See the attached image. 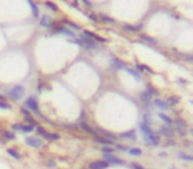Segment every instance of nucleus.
Returning a JSON list of instances; mask_svg holds the SVG:
<instances>
[{"mask_svg":"<svg viewBox=\"0 0 193 169\" xmlns=\"http://www.w3.org/2000/svg\"><path fill=\"white\" fill-rule=\"evenodd\" d=\"M126 70H127V73H130V74H131V75H134L135 78L137 79V81H139V79H140V74L137 73L136 70H134V69H130V67H126Z\"/></svg>","mask_w":193,"mask_h":169,"instance_id":"24","label":"nucleus"},{"mask_svg":"<svg viewBox=\"0 0 193 169\" xmlns=\"http://www.w3.org/2000/svg\"><path fill=\"white\" fill-rule=\"evenodd\" d=\"M79 126L82 127V129H83V131L90 132V133H95V132H94V129H91V127H90V126H87V124H86V123H83V121H82V123H79Z\"/></svg>","mask_w":193,"mask_h":169,"instance_id":"23","label":"nucleus"},{"mask_svg":"<svg viewBox=\"0 0 193 169\" xmlns=\"http://www.w3.org/2000/svg\"><path fill=\"white\" fill-rule=\"evenodd\" d=\"M28 4H29V7L32 8V15H33V17H38V16H40L38 5H37L34 1H28Z\"/></svg>","mask_w":193,"mask_h":169,"instance_id":"11","label":"nucleus"},{"mask_svg":"<svg viewBox=\"0 0 193 169\" xmlns=\"http://www.w3.org/2000/svg\"><path fill=\"white\" fill-rule=\"evenodd\" d=\"M139 128H140V131L144 133V136H150V135L152 133V129L150 128V126H148V124H145V123H143V121L139 124Z\"/></svg>","mask_w":193,"mask_h":169,"instance_id":"10","label":"nucleus"},{"mask_svg":"<svg viewBox=\"0 0 193 169\" xmlns=\"http://www.w3.org/2000/svg\"><path fill=\"white\" fill-rule=\"evenodd\" d=\"M147 91H148V92H150V94H151V95H152V94H155V95H157V94H159V92H157V91H156V90H155V89H153V87H152V86H148V89H147Z\"/></svg>","mask_w":193,"mask_h":169,"instance_id":"37","label":"nucleus"},{"mask_svg":"<svg viewBox=\"0 0 193 169\" xmlns=\"http://www.w3.org/2000/svg\"><path fill=\"white\" fill-rule=\"evenodd\" d=\"M25 107L26 110H31L36 114H40V108H38V102H37L36 97H28L25 100Z\"/></svg>","mask_w":193,"mask_h":169,"instance_id":"2","label":"nucleus"},{"mask_svg":"<svg viewBox=\"0 0 193 169\" xmlns=\"http://www.w3.org/2000/svg\"><path fill=\"white\" fill-rule=\"evenodd\" d=\"M65 25H69V26H71L73 29H77V31H81V28H79V25H77V24H74V23H71V21H69V20H63L62 21Z\"/></svg>","mask_w":193,"mask_h":169,"instance_id":"26","label":"nucleus"},{"mask_svg":"<svg viewBox=\"0 0 193 169\" xmlns=\"http://www.w3.org/2000/svg\"><path fill=\"white\" fill-rule=\"evenodd\" d=\"M100 18H102L103 21H106L107 24H115V20L111 17H108V16H105V15H100Z\"/></svg>","mask_w":193,"mask_h":169,"instance_id":"28","label":"nucleus"},{"mask_svg":"<svg viewBox=\"0 0 193 169\" xmlns=\"http://www.w3.org/2000/svg\"><path fill=\"white\" fill-rule=\"evenodd\" d=\"M45 5H46L49 9H52V11H57V9H58L57 5H56L54 3H52V1H46V3H45Z\"/></svg>","mask_w":193,"mask_h":169,"instance_id":"30","label":"nucleus"},{"mask_svg":"<svg viewBox=\"0 0 193 169\" xmlns=\"http://www.w3.org/2000/svg\"><path fill=\"white\" fill-rule=\"evenodd\" d=\"M105 160L107 164H116V165H123L124 164V161L122 158L116 157L114 155H105Z\"/></svg>","mask_w":193,"mask_h":169,"instance_id":"4","label":"nucleus"},{"mask_svg":"<svg viewBox=\"0 0 193 169\" xmlns=\"http://www.w3.org/2000/svg\"><path fill=\"white\" fill-rule=\"evenodd\" d=\"M122 137H124V139H128V140H135L136 139V133H135V131H127V132H123V133L120 135Z\"/></svg>","mask_w":193,"mask_h":169,"instance_id":"14","label":"nucleus"},{"mask_svg":"<svg viewBox=\"0 0 193 169\" xmlns=\"http://www.w3.org/2000/svg\"><path fill=\"white\" fill-rule=\"evenodd\" d=\"M1 135L4 136V139H7V140H15V133H12V132H9V131H3Z\"/></svg>","mask_w":193,"mask_h":169,"instance_id":"21","label":"nucleus"},{"mask_svg":"<svg viewBox=\"0 0 193 169\" xmlns=\"http://www.w3.org/2000/svg\"><path fill=\"white\" fill-rule=\"evenodd\" d=\"M136 69L140 71H148V73H152V70H151V67H148V66L143 65V63H136Z\"/></svg>","mask_w":193,"mask_h":169,"instance_id":"20","label":"nucleus"},{"mask_svg":"<svg viewBox=\"0 0 193 169\" xmlns=\"http://www.w3.org/2000/svg\"><path fill=\"white\" fill-rule=\"evenodd\" d=\"M143 40H147V41H150V42H152V44H156V41L153 38H151V37H147V36H140Z\"/></svg>","mask_w":193,"mask_h":169,"instance_id":"40","label":"nucleus"},{"mask_svg":"<svg viewBox=\"0 0 193 169\" xmlns=\"http://www.w3.org/2000/svg\"><path fill=\"white\" fill-rule=\"evenodd\" d=\"M40 25L44 26V28H49V26L53 25V18L50 17L49 15L41 16V18H40Z\"/></svg>","mask_w":193,"mask_h":169,"instance_id":"5","label":"nucleus"},{"mask_svg":"<svg viewBox=\"0 0 193 169\" xmlns=\"http://www.w3.org/2000/svg\"><path fill=\"white\" fill-rule=\"evenodd\" d=\"M25 120L28 121V123L31 124V126H33V124H34V120L32 119V116H31V115H29V116H25Z\"/></svg>","mask_w":193,"mask_h":169,"instance_id":"39","label":"nucleus"},{"mask_svg":"<svg viewBox=\"0 0 193 169\" xmlns=\"http://www.w3.org/2000/svg\"><path fill=\"white\" fill-rule=\"evenodd\" d=\"M132 168H134V169H144L142 165H139V164H136V163L132 164Z\"/></svg>","mask_w":193,"mask_h":169,"instance_id":"42","label":"nucleus"},{"mask_svg":"<svg viewBox=\"0 0 193 169\" xmlns=\"http://www.w3.org/2000/svg\"><path fill=\"white\" fill-rule=\"evenodd\" d=\"M160 132H161V133H164V135H171L173 131H172V129H169L168 127H161V128H160Z\"/></svg>","mask_w":193,"mask_h":169,"instance_id":"33","label":"nucleus"},{"mask_svg":"<svg viewBox=\"0 0 193 169\" xmlns=\"http://www.w3.org/2000/svg\"><path fill=\"white\" fill-rule=\"evenodd\" d=\"M147 137V140H148V143H151V144H153V145H156L159 143V139H157V136H155L153 133H151L150 136H145Z\"/></svg>","mask_w":193,"mask_h":169,"instance_id":"19","label":"nucleus"},{"mask_svg":"<svg viewBox=\"0 0 193 169\" xmlns=\"http://www.w3.org/2000/svg\"><path fill=\"white\" fill-rule=\"evenodd\" d=\"M179 157L182 158V160H187V161H193V156H189V155H187V153H184V152H180Z\"/></svg>","mask_w":193,"mask_h":169,"instance_id":"27","label":"nucleus"},{"mask_svg":"<svg viewBox=\"0 0 193 169\" xmlns=\"http://www.w3.org/2000/svg\"><path fill=\"white\" fill-rule=\"evenodd\" d=\"M169 103H171V104H176V103H179V98H177V97L169 98Z\"/></svg>","mask_w":193,"mask_h":169,"instance_id":"38","label":"nucleus"},{"mask_svg":"<svg viewBox=\"0 0 193 169\" xmlns=\"http://www.w3.org/2000/svg\"><path fill=\"white\" fill-rule=\"evenodd\" d=\"M83 33H85V36H86V37H89V38L94 40V41H99V42H106V40L103 38V37L98 36V34L93 33V32H90V31H83Z\"/></svg>","mask_w":193,"mask_h":169,"instance_id":"7","label":"nucleus"},{"mask_svg":"<svg viewBox=\"0 0 193 169\" xmlns=\"http://www.w3.org/2000/svg\"><path fill=\"white\" fill-rule=\"evenodd\" d=\"M0 108H3V110H11V106L5 100H0Z\"/></svg>","mask_w":193,"mask_h":169,"instance_id":"32","label":"nucleus"},{"mask_svg":"<svg viewBox=\"0 0 193 169\" xmlns=\"http://www.w3.org/2000/svg\"><path fill=\"white\" fill-rule=\"evenodd\" d=\"M190 104H193V100H190Z\"/></svg>","mask_w":193,"mask_h":169,"instance_id":"49","label":"nucleus"},{"mask_svg":"<svg viewBox=\"0 0 193 169\" xmlns=\"http://www.w3.org/2000/svg\"><path fill=\"white\" fill-rule=\"evenodd\" d=\"M108 166V164L106 161H94L89 165L90 169H106Z\"/></svg>","mask_w":193,"mask_h":169,"instance_id":"6","label":"nucleus"},{"mask_svg":"<svg viewBox=\"0 0 193 169\" xmlns=\"http://www.w3.org/2000/svg\"><path fill=\"white\" fill-rule=\"evenodd\" d=\"M85 15H86L89 18H91V20H94V21L97 20V16H95V15H91V13H86V12H85Z\"/></svg>","mask_w":193,"mask_h":169,"instance_id":"41","label":"nucleus"},{"mask_svg":"<svg viewBox=\"0 0 193 169\" xmlns=\"http://www.w3.org/2000/svg\"><path fill=\"white\" fill-rule=\"evenodd\" d=\"M7 153H8L9 156H12L13 158H16V160H20V158H21V155L17 152V151H16V148H8V149H7Z\"/></svg>","mask_w":193,"mask_h":169,"instance_id":"13","label":"nucleus"},{"mask_svg":"<svg viewBox=\"0 0 193 169\" xmlns=\"http://www.w3.org/2000/svg\"><path fill=\"white\" fill-rule=\"evenodd\" d=\"M81 40H82V42H83V46L89 48V49H94V48H97V44H95L94 40L89 38V37H86V36H83Z\"/></svg>","mask_w":193,"mask_h":169,"instance_id":"8","label":"nucleus"},{"mask_svg":"<svg viewBox=\"0 0 193 169\" xmlns=\"http://www.w3.org/2000/svg\"><path fill=\"white\" fill-rule=\"evenodd\" d=\"M71 7H74V8H77V9H78V4H77V3H71Z\"/></svg>","mask_w":193,"mask_h":169,"instance_id":"45","label":"nucleus"},{"mask_svg":"<svg viewBox=\"0 0 193 169\" xmlns=\"http://www.w3.org/2000/svg\"><path fill=\"white\" fill-rule=\"evenodd\" d=\"M159 118H160L163 121H165L167 124H171V123H172V119L169 118L168 115H165V114H163V112H160V114H159Z\"/></svg>","mask_w":193,"mask_h":169,"instance_id":"22","label":"nucleus"},{"mask_svg":"<svg viewBox=\"0 0 193 169\" xmlns=\"http://www.w3.org/2000/svg\"><path fill=\"white\" fill-rule=\"evenodd\" d=\"M83 4L86 5V7H91V3H90V1H87V0H83Z\"/></svg>","mask_w":193,"mask_h":169,"instance_id":"43","label":"nucleus"},{"mask_svg":"<svg viewBox=\"0 0 193 169\" xmlns=\"http://www.w3.org/2000/svg\"><path fill=\"white\" fill-rule=\"evenodd\" d=\"M123 28L126 29V31H137V29L142 28V25H137V26H132V25H123Z\"/></svg>","mask_w":193,"mask_h":169,"instance_id":"29","label":"nucleus"},{"mask_svg":"<svg viewBox=\"0 0 193 169\" xmlns=\"http://www.w3.org/2000/svg\"><path fill=\"white\" fill-rule=\"evenodd\" d=\"M20 131L29 133V132H33V131H34V127H33V126H31V124H21Z\"/></svg>","mask_w":193,"mask_h":169,"instance_id":"16","label":"nucleus"},{"mask_svg":"<svg viewBox=\"0 0 193 169\" xmlns=\"http://www.w3.org/2000/svg\"><path fill=\"white\" fill-rule=\"evenodd\" d=\"M114 63H115V66H116L118 69H123V67H126L124 62H122V61H119V60H114Z\"/></svg>","mask_w":193,"mask_h":169,"instance_id":"34","label":"nucleus"},{"mask_svg":"<svg viewBox=\"0 0 193 169\" xmlns=\"http://www.w3.org/2000/svg\"><path fill=\"white\" fill-rule=\"evenodd\" d=\"M48 164H49L50 166H53V165H54V161H53V160H49V161H48Z\"/></svg>","mask_w":193,"mask_h":169,"instance_id":"44","label":"nucleus"},{"mask_svg":"<svg viewBox=\"0 0 193 169\" xmlns=\"http://www.w3.org/2000/svg\"><path fill=\"white\" fill-rule=\"evenodd\" d=\"M25 144L29 145V147H33V148H41V147H44V143H42V140L38 139V137H25Z\"/></svg>","mask_w":193,"mask_h":169,"instance_id":"3","label":"nucleus"},{"mask_svg":"<svg viewBox=\"0 0 193 169\" xmlns=\"http://www.w3.org/2000/svg\"><path fill=\"white\" fill-rule=\"evenodd\" d=\"M36 131H37V133H38V135H41V136H44V135L46 133V131H45V129L42 128V127H37V128H36Z\"/></svg>","mask_w":193,"mask_h":169,"instance_id":"35","label":"nucleus"},{"mask_svg":"<svg viewBox=\"0 0 193 169\" xmlns=\"http://www.w3.org/2000/svg\"><path fill=\"white\" fill-rule=\"evenodd\" d=\"M190 133H192V135H193V129H190Z\"/></svg>","mask_w":193,"mask_h":169,"instance_id":"48","label":"nucleus"},{"mask_svg":"<svg viewBox=\"0 0 193 169\" xmlns=\"http://www.w3.org/2000/svg\"><path fill=\"white\" fill-rule=\"evenodd\" d=\"M155 106L156 107H159L160 110H168L169 108L168 103L164 102V100H161V99H155Z\"/></svg>","mask_w":193,"mask_h":169,"instance_id":"12","label":"nucleus"},{"mask_svg":"<svg viewBox=\"0 0 193 169\" xmlns=\"http://www.w3.org/2000/svg\"><path fill=\"white\" fill-rule=\"evenodd\" d=\"M127 152L130 153L131 156H142V149H139V148H128V151Z\"/></svg>","mask_w":193,"mask_h":169,"instance_id":"17","label":"nucleus"},{"mask_svg":"<svg viewBox=\"0 0 193 169\" xmlns=\"http://www.w3.org/2000/svg\"><path fill=\"white\" fill-rule=\"evenodd\" d=\"M179 82H180V83H187V81H185V79H179Z\"/></svg>","mask_w":193,"mask_h":169,"instance_id":"46","label":"nucleus"},{"mask_svg":"<svg viewBox=\"0 0 193 169\" xmlns=\"http://www.w3.org/2000/svg\"><path fill=\"white\" fill-rule=\"evenodd\" d=\"M24 92H25L24 86H21V84H16V86H13L11 90H8V97H9L11 99H13V100H19V99H21V97L24 95Z\"/></svg>","mask_w":193,"mask_h":169,"instance_id":"1","label":"nucleus"},{"mask_svg":"<svg viewBox=\"0 0 193 169\" xmlns=\"http://www.w3.org/2000/svg\"><path fill=\"white\" fill-rule=\"evenodd\" d=\"M95 141H97V143H100V144L106 145V147H110V145L113 144V140H110V139H103V137H95Z\"/></svg>","mask_w":193,"mask_h":169,"instance_id":"15","label":"nucleus"},{"mask_svg":"<svg viewBox=\"0 0 193 169\" xmlns=\"http://www.w3.org/2000/svg\"><path fill=\"white\" fill-rule=\"evenodd\" d=\"M56 32H60V33H62L63 36H68V37H70V38H75V34H74L70 29H66V28H63V26H57V28H56Z\"/></svg>","mask_w":193,"mask_h":169,"instance_id":"9","label":"nucleus"},{"mask_svg":"<svg viewBox=\"0 0 193 169\" xmlns=\"http://www.w3.org/2000/svg\"><path fill=\"white\" fill-rule=\"evenodd\" d=\"M150 98H151V94H150L148 91L140 92V99H142V100H144V102H148V100H150Z\"/></svg>","mask_w":193,"mask_h":169,"instance_id":"25","label":"nucleus"},{"mask_svg":"<svg viewBox=\"0 0 193 169\" xmlns=\"http://www.w3.org/2000/svg\"><path fill=\"white\" fill-rule=\"evenodd\" d=\"M188 60H189L190 62H193V55H189V57H188Z\"/></svg>","mask_w":193,"mask_h":169,"instance_id":"47","label":"nucleus"},{"mask_svg":"<svg viewBox=\"0 0 193 169\" xmlns=\"http://www.w3.org/2000/svg\"><path fill=\"white\" fill-rule=\"evenodd\" d=\"M44 137H45V139H48V140H58V139H60V135H58V133H50V132H46V133L44 135Z\"/></svg>","mask_w":193,"mask_h":169,"instance_id":"18","label":"nucleus"},{"mask_svg":"<svg viewBox=\"0 0 193 169\" xmlns=\"http://www.w3.org/2000/svg\"><path fill=\"white\" fill-rule=\"evenodd\" d=\"M102 152L105 153V155H113L114 149H113L111 147H103V148H102Z\"/></svg>","mask_w":193,"mask_h":169,"instance_id":"31","label":"nucleus"},{"mask_svg":"<svg viewBox=\"0 0 193 169\" xmlns=\"http://www.w3.org/2000/svg\"><path fill=\"white\" fill-rule=\"evenodd\" d=\"M116 149H118V151H120V152H124V151H128V148H127L126 145L119 144V145H116Z\"/></svg>","mask_w":193,"mask_h":169,"instance_id":"36","label":"nucleus"}]
</instances>
